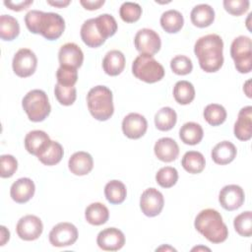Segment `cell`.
<instances>
[{"mask_svg":"<svg viewBox=\"0 0 252 252\" xmlns=\"http://www.w3.org/2000/svg\"><path fill=\"white\" fill-rule=\"evenodd\" d=\"M65 30V21L57 13L42 12L38 27V33L48 40L59 38Z\"/></svg>","mask_w":252,"mask_h":252,"instance_id":"cell-7","label":"cell"},{"mask_svg":"<svg viewBox=\"0 0 252 252\" xmlns=\"http://www.w3.org/2000/svg\"><path fill=\"white\" fill-rule=\"evenodd\" d=\"M162 249H165V250H166V249H169V250H173V251H175V249H174V248L169 247V246H166V247H165V246H161V247L158 248V249H157V251H158V250H162Z\"/></svg>","mask_w":252,"mask_h":252,"instance_id":"cell-51","label":"cell"},{"mask_svg":"<svg viewBox=\"0 0 252 252\" xmlns=\"http://www.w3.org/2000/svg\"><path fill=\"white\" fill-rule=\"evenodd\" d=\"M170 68L176 75H187L193 69L191 59L185 55H176L170 61Z\"/></svg>","mask_w":252,"mask_h":252,"instance_id":"cell-41","label":"cell"},{"mask_svg":"<svg viewBox=\"0 0 252 252\" xmlns=\"http://www.w3.org/2000/svg\"><path fill=\"white\" fill-rule=\"evenodd\" d=\"M120 18L126 23L137 22L142 15V8L135 2H124L119 8Z\"/></svg>","mask_w":252,"mask_h":252,"instance_id":"cell-39","label":"cell"},{"mask_svg":"<svg viewBox=\"0 0 252 252\" xmlns=\"http://www.w3.org/2000/svg\"><path fill=\"white\" fill-rule=\"evenodd\" d=\"M69 170L75 175H86L90 173L94 167L93 157L84 151L74 153L68 161Z\"/></svg>","mask_w":252,"mask_h":252,"instance_id":"cell-21","label":"cell"},{"mask_svg":"<svg viewBox=\"0 0 252 252\" xmlns=\"http://www.w3.org/2000/svg\"><path fill=\"white\" fill-rule=\"evenodd\" d=\"M154 152L159 160L171 162L177 158L179 155V147L172 138L163 137L156 142Z\"/></svg>","mask_w":252,"mask_h":252,"instance_id":"cell-20","label":"cell"},{"mask_svg":"<svg viewBox=\"0 0 252 252\" xmlns=\"http://www.w3.org/2000/svg\"><path fill=\"white\" fill-rule=\"evenodd\" d=\"M87 104L92 116L98 121L108 120L113 112V94L105 86H95L87 94Z\"/></svg>","mask_w":252,"mask_h":252,"instance_id":"cell-3","label":"cell"},{"mask_svg":"<svg viewBox=\"0 0 252 252\" xmlns=\"http://www.w3.org/2000/svg\"><path fill=\"white\" fill-rule=\"evenodd\" d=\"M63 155V147L58 142L51 140L48 147L37 157V158L44 165H55L60 162Z\"/></svg>","mask_w":252,"mask_h":252,"instance_id":"cell-33","label":"cell"},{"mask_svg":"<svg viewBox=\"0 0 252 252\" xmlns=\"http://www.w3.org/2000/svg\"><path fill=\"white\" fill-rule=\"evenodd\" d=\"M57 83L65 87H73L78 80V71L75 68L60 66L56 72Z\"/></svg>","mask_w":252,"mask_h":252,"instance_id":"cell-42","label":"cell"},{"mask_svg":"<svg viewBox=\"0 0 252 252\" xmlns=\"http://www.w3.org/2000/svg\"><path fill=\"white\" fill-rule=\"evenodd\" d=\"M20 33V25L16 18L10 15L0 17V37L3 40H13Z\"/></svg>","mask_w":252,"mask_h":252,"instance_id":"cell-34","label":"cell"},{"mask_svg":"<svg viewBox=\"0 0 252 252\" xmlns=\"http://www.w3.org/2000/svg\"><path fill=\"white\" fill-rule=\"evenodd\" d=\"M160 26L168 33L178 32L184 24V19L182 14L174 9L167 10L163 12L160 16Z\"/></svg>","mask_w":252,"mask_h":252,"instance_id":"cell-28","label":"cell"},{"mask_svg":"<svg viewBox=\"0 0 252 252\" xmlns=\"http://www.w3.org/2000/svg\"><path fill=\"white\" fill-rule=\"evenodd\" d=\"M234 136L240 141H248L252 137V106L242 107L234 123Z\"/></svg>","mask_w":252,"mask_h":252,"instance_id":"cell-17","label":"cell"},{"mask_svg":"<svg viewBox=\"0 0 252 252\" xmlns=\"http://www.w3.org/2000/svg\"><path fill=\"white\" fill-rule=\"evenodd\" d=\"M58 60L60 66L78 69L84 61V53L79 45L74 42L63 44L58 52Z\"/></svg>","mask_w":252,"mask_h":252,"instance_id":"cell-16","label":"cell"},{"mask_svg":"<svg viewBox=\"0 0 252 252\" xmlns=\"http://www.w3.org/2000/svg\"><path fill=\"white\" fill-rule=\"evenodd\" d=\"M81 38L84 41V43L89 47H98L104 43L106 39L103 38V36L98 32L94 18L89 19L84 22V24L81 27L80 31Z\"/></svg>","mask_w":252,"mask_h":252,"instance_id":"cell-22","label":"cell"},{"mask_svg":"<svg viewBox=\"0 0 252 252\" xmlns=\"http://www.w3.org/2000/svg\"><path fill=\"white\" fill-rule=\"evenodd\" d=\"M194 226L210 242L218 244L226 240L228 229L221 215L214 209L202 210L195 218Z\"/></svg>","mask_w":252,"mask_h":252,"instance_id":"cell-2","label":"cell"},{"mask_svg":"<svg viewBox=\"0 0 252 252\" xmlns=\"http://www.w3.org/2000/svg\"><path fill=\"white\" fill-rule=\"evenodd\" d=\"M32 4V0H24V1H4V5L13 11H22L27 9L30 5Z\"/></svg>","mask_w":252,"mask_h":252,"instance_id":"cell-46","label":"cell"},{"mask_svg":"<svg viewBox=\"0 0 252 252\" xmlns=\"http://www.w3.org/2000/svg\"><path fill=\"white\" fill-rule=\"evenodd\" d=\"M125 56L120 50L108 51L102 60L103 71L109 76H117L122 73L125 67Z\"/></svg>","mask_w":252,"mask_h":252,"instance_id":"cell-24","label":"cell"},{"mask_svg":"<svg viewBox=\"0 0 252 252\" xmlns=\"http://www.w3.org/2000/svg\"><path fill=\"white\" fill-rule=\"evenodd\" d=\"M1 171L0 175L2 178H8L14 175L18 168V161L12 155H2L0 157Z\"/></svg>","mask_w":252,"mask_h":252,"instance_id":"cell-43","label":"cell"},{"mask_svg":"<svg viewBox=\"0 0 252 252\" xmlns=\"http://www.w3.org/2000/svg\"><path fill=\"white\" fill-rule=\"evenodd\" d=\"M222 4L226 12L233 16H240L249 9L250 2L248 0H224Z\"/></svg>","mask_w":252,"mask_h":252,"instance_id":"cell-44","label":"cell"},{"mask_svg":"<svg viewBox=\"0 0 252 252\" xmlns=\"http://www.w3.org/2000/svg\"><path fill=\"white\" fill-rule=\"evenodd\" d=\"M204 136L203 128L196 122H186L179 130V138L181 141L190 146L199 144Z\"/></svg>","mask_w":252,"mask_h":252,"instance_id":"cell-27","label":"cell"},{"mask_svg":"<svg viewBox=\"0 0 252 252\" xmlns=\"http://www.w3.org/2000/svg\"><path fill=\"white\" fill-rule=\"evenodd\" d=\"M190 19L194 26L198 28H206L213 24L215 20V11L208 4H198L191 10Z\"/></svg>","mask_w":252,"mask_h":252,"instance_id":"cell-25","label":"cell"},{"mask_svg":"<svg viewBox=\"0 0 252 252\" xmlns=\"http://www.w3.org/2000/svg\"><path fill=\"white\" fill-rule=\"evenodd\" d=\"M132 73L137 79L148 84H153L163 78L164 68L154 56L140 54L132 63Z\"/></svg>","mask_w":252,"mask_h":252,"instance_id":"cell-5","label":"cell"},{"mask_svg":"<svg viewBox=\"0 0 252 252\" xmlns=\"http://www.w3.org/2000/svg\"><path fill=\"white\" fill-rule=\"evenodd\" d=\"M42 11L31 10L25 16V24L28 30L32 33H38V27Z\"/></svg>","mask_w":252,"mask_h":252,"instance_id":"cell-45","label":"cell"},{"mask_svg":"<svg viewBox=\"0 0 252 252\" xmlns=\"http://www.w3.org/2000/svg\"><path fill=\"white\" fill-rule=\"evenodd\" d=\"M34 191L35 186L33 181L29 177H22L12 184L10 195L16 203L24 204L33 197Z\"/></svg>","mask_w":252,"mask_h":252,"instance_id":"cell-18","label":"cell"},{"mask_svg":"<svg viewBox=\"0 0 252 252\" xmlns=\"http://www.w3.org/2000/svg\"><path fill=\"white\" fill-rule=\"evenodd\" d=\"M173 97L179 104L186 105L195 98V89L192 83L182 80L178 81L173 87Z\"/></svg>","mask_w":252,"mask_h":252,"instance_id":"cell-31","label":"cell"},{"mask_svg":"<svg viewBox=\"0 0 252 252\" xmlns=\"http://www.w3.org/2000/svg\"><path fill=\"white\" fill-rule=\"evenodd\" d=\"M233 226L240 236L250 237L252 235V213L246 211L236 216L233 220Z\"/></svg>","mask_w":252,"mask_h":252,"instance_id":"cell-37","label":"cell"},{"mask_svg":"<svg viewBox=\"0 0 252 252\" xmlns=\"http://www.w3.org/2000/svg\"><path fill=\"white\" fill-rule=\"evenodd\" d=\"M10 239V231L6 228V226H0V245L3 246Z\"/></svg>","mask_w":252,"mask_h":252,"instance_id":"cell-48","label":"cell"},{"mask_svg":"<svg viewBox=\"0 0 252 252\" xmlns=\"http://www.w3.org/2000/svg\"><path fill=\"white\" fill-rule=\"evenodd\" d=\"M177 121V114L169 106L158 110L155 115V125L159 131H168L174 127Z\"/></svg>","mask_w":252,"mask_h":252,"instance_id":"cell-32","label":"cell"},{"mask_svg":"<svg viewBox=\"0 0 252 252\" xmlns=\"http://www.w3.org/2000/svg\"><path fill=\"white\" fill-rule=\"evenodd\" d=\"M85 218L86 220L93 225H101L108 220L109 211L102 203L94 202L86 208Z\"/></svg>","mask_w":252,"mask_h":252,"instance_id":"cell-26","label":"cell"},{"mask_svg":"<svg viewBox=\"0 0 252 252\" xmlns=\"http://www.w3.org/2000/svg\"><path fill=\"white\" fill-rule=\"evenodd\" d=\"M178 172L172 166H163L156 173V181L162 188H170L176 184Z\"/></svg>","mask_w":252,"mask_h":252,"instance_id":"cell-38","label":"cell"},{"mask_svg":"<svg viewBox=\"0 0 252 252\" xmlns=\"http://www.w3.org/2000/svg\"><path fill=\"white\" fill-rule=\"evenodd\" d=\"M251 47V38L246 35H239L231 42L230 55L236 70L241 74L250 73L252 70Z\"/></svg>","mask_w":252,"mask_h":252,"instance_id":"cell-6","label":"cell"},{"mask_svg":"<svg viewBox=\"0 0 252 252\" xmlns=\"http://www.w3.org/2000/svg\"><path fill=\"white\" fill-rule=\"evenodd\" d=\"M245 199L243 189L236 184H229L223 186L219 194V202L220 206L226 211H234L239 209Z\"/></svg>","mask_w":252,"mask_h":252,"instance_id":"cell-13","label":"cell"},{"mask_svg":"<svg viewBox=\"0 0 252 252\" xmlns=\"http://www.w3.org/2000/svg\"><path fill=\"white\" fill-rule=\"evenodd\" d=\"M136 49L141 54L154 55L158 53L161 47V40L157 32L151 29H141L134 37Z\"/></svg>","mask_w":252,"mask_h":252,"instance_id":"cell-9","label":"cell"},{"mask_svg":"<svg viewBox=\"0 0 252 252\" xmlns=\"http://www.w3.org/2000/svg\"><path fill=\"white\" fill-rule=\"evenodd\" d=\"M250 83H251V81H250V80H248V81L245 83V85L243 86V91L245 92V94H246V95H247L248 97H251V92H250Z\"/></svg>","mask_w":252,"mask_h":252,"instance_id":"cell-50","label":"cell"},{"mask_svg":"<svg viewBox=\"0 0 252 252\" xmlns=\"http://www.w3.org/2000/svg\"><path fill=\"white\" fill-rule=\"evenodd\" d=\"M237 154L236 147L229 141H222L218 143L212 150V159L220 165L231 162Z\"/></svg>","mask_w":252,"mask_h":252,"instance_id":"cell-23","label":"cell"},{"mask_svg":"<svg viewBox=\"0 0 252 252\" xmlns=\"http://www.w3.org/2000/svg\"><path fill=\"white\" fill-rule=\"evenodd\" d=\"M223 41L216 33H210L197 39L194 53L198 58L201 69L207 73L219 71L223 64Z\"/></svg>","mask_w":252,"mask_h":252,"instance_id":"cell-1","label":"cell"},{"mask_svg":"<svg viewBox=\"0 0 252 252\" xmlns=\"http://www.w3.org/2000/svg\"><path fill=\"white\" fill-rule=\"evenodd\" d=\"M163 205V195L156 188H148L141 195L140 208L147 217L153 218L159 215Z\"/></svg>","mask_w":252,"mask_h":252,"instance_id":"cell-12","label":"cell"},{"mask_svg":"<svg viewBox=\"0 0 252 252\" xmlns=\"http://www.w3.org/2000/svg\"><path fill=\"white\" fill-rule=\"evenodd\" d=\"M205 120L212 126H219L222 124L226 119L225 108L218 103L208 104L203 112Z\"/></svg>","mask_w":252,"mask_h":252,"instance_id":"cell-35","label":"cell"},{"mask_svg":"<svg viewBox=\"0 0 252 252\" xmlns=\"http://www.w3.org/2000/svg\"><path fill=\"white\" fill-rule=\"evenodd\" d=\"M49 136L42 130H32L25 137V148L28 153L38 157L50 144Z\"/></svg>","mask_w":252,"mask_h":252,"instance_id":"cell-19","label":"cell"},{"mask_svg":"<svg viewBox=\"0 0 252 252\" xmlns=\"http://www.w3.org/2000/svg\"><path fill=\"white\" fill-rule=\"evenodd\" d=\"M181 165L187 172L197 174L204 170L206 160L203 154H201L200 152L189 151L184 154L181 159Z\"/></svg>","mask_w":252,"mask_h":252,"instance_id":"cell-29","label":"cell"},{"mask_svg":"<svg viewBox=\"0 0 252 252\" xmlns=\"http://www.w3.org/2000/svg\"><path fill=\"white\" fill-rule=\"evenodd\" d=\"M96 28L104 39L115 34L117 31V23L113 16L109 14H101L94 18Z\"/></svg>","mask_w":252,"mask_h":252,"instance_id":"cell-36","label":"cell"},{"mask_svg":"<svg viewBox=\"0 0 252 252\" xmlns=\"http://www.w3.org/2000/svg\"><path fill=\"white\" fill-rule=\"evenodd\" d=\"M47 3L51 6L54 7H58V8H64L66 6H68L71 1L70 0H58V1H51V0H47Z\"/></svg>","mask_w":252,"mask_h":252,"instance_id":"cell-49","label":"cell"},{"mask_svg":"<svg viewBox=\"0 0 252 252\" xmlns=\"http://www.w3.org/2000/svg\"><path fill=\"white\" fill-rule=\"evenodd\" d=\"M80 3L85 9L93 11L99 9L104 4V0H81Z\"/></svg>","mask_w":252,"mask_h":252,"instance_id":"cell-47","label":"cell"},{"mask_svg":"<svg viewBox=\"0 0 252 252\" xmlns=\"http://www.w3.org/2000/svg\"><path fill=\"white\" fill-rule=\"evenodd\" d=\"M36 66L37 58L34 52L29 48L19 49L13 57V71L17 76L21 78L32 76L35 72Z\"/></svg>","mask_w":252,"mask_h":252,"instance_id":"cell-8","label":"cell"},{"mask_svg":"<svg viewBox=\"0 0 252 252\" xmlns=\"http://www.w3.org/2000/svg\"><path fill=\"white\" fill-rule=\"evenodd\" d=\"M48 238L49 242L55 247L70 246L78 238V229L71 222H59L52 227Z\"/></svg>","mask_w":252,"mask_h":252,"instance_id":"cell-10","label":"cell"},{"mask_svg":"<svg viewBox=\"0 0 252 252\" xmlns=\"http://www.w3.org/2000/svg\"><path fill=\"white\" fill-rule=\"evenodd\" d=\"M55 97L62 105H71L75 102L77 97V90L73 87H65L60 84H56L54 87Z\"/></svg>","mask_w":252,"mask_h":252,"instance_id":"cell-40","label":"cell"},{"mask_svg":"<svg viewBox=\"0 0 252 252\" xmlns=\"http://www.w3.org/2000/svg\"><path fill=\"white\" fill-rule=\"evenodd\" d=\"M43 230L41 220L34 215H27L22 217L16 225L18 236L26 241L37 239Z\"/></svg>","mask_w":252,"mask_h":252,"instance_id":"cell-11","label":"cell"},{"mask_svg":"<svg viewBox=\"0 0 252 252\" xmlns=\"http://www.w3.org/2000/svg\"><path fill=\"white\" fill-rule=\"evenodd\" d=\"M96 243L104 251H117L124 246L125 236L120 229L107 227L99 231L96 237Z\"/></svg>","mask_w":252,"mask_h":252,"instance_id":"cell-14","label":"cell"},{"mask_svg":"<svg viewBox=\"0 0 252 252\" xmlns=\"http://www.w3.org/2000/svg\"><path fill=\"white\" fill-rule=\"evenodd\" d=\"M104 195L110 204H121L126 199V186L120 180H110L104 186Z\"/></svg>","mask_w":252,"mask_h":252,"instance_id":"cell-30","label":"cell"},{"mask_svg":"<svg viewBox=\"0 0 252 252\" xmlns=\"http://www.w3.org/2000/svg\"><path fill=\"white\" fill-rule=\"evenodd\" d=\"M148 129V121L140 113L131 112L122 120L123 134L129 139H139L145 135Z\"/></svg>","mask_w":252,"mask_h":252,"instance_id":"cell-15","label":"cell"},{"mask_svg":"<svg viewBox=\"0 0 252 252\" xmlns=\"http://www.w3.org/2000/svg\"><path fill=\"white\" fill-rule=\"evenodd\" d=\"M22 106L32 122L43 121L50 113L51 106L47 94L42 90L30 91L22 100Z\"/></svg>","mask_w":252,"mask_h":252,"instance_id":"cell-4","label":"cell"}]
</instances>
